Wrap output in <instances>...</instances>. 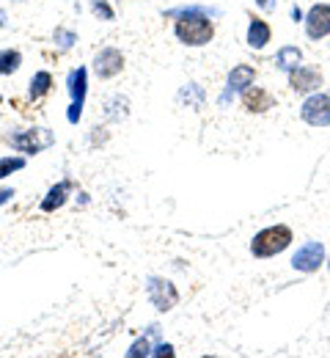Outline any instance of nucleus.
I'll return each mask as SVG.
<instances>
[{"instance_id": "obj_13", "label": "nucleus", "mask_w": 330, "mask_h": 358, "mask_svg": "<svg viewBox=\"0 0 330 358\" xmlns=\"http://www.w3.org/2000/svg\"><path fill=\"white\" fill-rule=\"evenodd\" d=\"M66 193H69V182H58V185L47 193V199L42 201V210H45V213L58 210V207L66 201Z\"/></svg>"}, {"instance_id": "obj_6", "label": "nucleus", "mask_w": 330, "mask_h": 358, "mask_svg": "<svg viewBox=\"0 0 330 358\" xmlns=\"http://www.w3.org/2000/svg\"><path fill=\"white\" fill-rule=\"evenodd\" d=\"M322 259H325V248H322V243H306L297 254H294V259H292V265L297 270H303V273H314V270H320L322 265Z\"/></svg>"}, {"instance_id": "obj_20", "label": "nucleus", "mask_w": 330, "mask_h": 358, "mask_svg": "<svg viewBox=\"0 0 330 358\" xmlns=\"http://www.w3.org/2000/svg\"><path fill=\"white\" fill-rule=\"evenodd\" d=\"M11 196H14V190H8V187H6V190H0V204H6Z\"/></svg>"}, {"instance_id": "obj_16", "label": "nucleus", "mask_w": 330, "mask_h": 358, "mask_svg": "<svg viewBox=\"0 0 330 358\" xmlns=\"http://www.w3.org/2000/svg\"><path fill=\"white\" fill-rule=\"evenodd\" d=\"M300 58H303V55H300L297 47H283L281 52H278V66L286 69V72H292V69L300 64Z\"/></svg>"}, {"instance_id": "obj_21", "label": "nucleus", "mask_w": 330, "mask_h": 358, "mask_svg": "<svg viewBox=\"0 0 330 358\" xmlns=\"http://www.w3.org/2000/svg\"><path fill=\"white\" fill-rule=\"evenodd\" d=\"M256 3H259L262 8H267V6H270V0H256Z\"/></svg>"}, {"instance_id": "obj_1", "label": "nucleus", "mask_w": 330, "mask_h": 358, "mask_svg": "<svg viewBox=\"0 0 330 358\" xmlns=\"http://www.w3.org/2000/svg\"><path fill=\"white\" fill-rule=\"evenodd\" d=\"M289 243H292V229L289 226H270V229H264V231H259L253 237L250 251H253V257L267 259V257L281 254Z\"/></svg>"}, {"instance_id": "obj_11", "label": "nucleus", "mask_w": 330, "mask_h": 358, "mask_svg": "<svg viewBox=\"0 0 330 358\" xmlns=\"http://www.w3.org/2000/svg\"><path fill=\"white\" fill-rule=\"evenodd\" d=\"M242 102H245V108H248V110H256V113H262V110L273 108V96H270L264 89H245Z\"/></svg>"}, {"instance_id": "obj_8", "label": "nucleus", "mask_w": 330, "mask_h": 358, "mask_svg": "<svg viewBox=\"0 0 330 358\" xmlns=\"http://www.w3.org/2000/svg\"><path fill=\"white\" fill-rule=\"evenodd\" d=\"M121 66H124V58H121V52L119 50H113V47H105V50H99L94 58V69L99 78H113V75H119L121 72Z\"/></svg>"}, {"instance_id": "obj_10", "label": "nucleus", "mask_w": 330, "mask_h": 358, "mask_svg": "<svg viewBox=\"0 0 330 358\" xmlns=\"http://www.w3.org/2000/svg\"><path fill=\"white\" fill-rule=\"evenodd\" d=\"M69 83H72V99H75L72 110H69V122H77L80 119V108H83V94H86V69L72 72Z\"/></svg>"}, {"instance_id": "obj_7", "label": "nucleus", "mask_w": 330, "mask_h": 358, "mask_svg": "<svg viewBox=\"0 0 330 358\" xmlns=\"http://www.w3.org/2000/svg\"><path fill=\"white\" fill-rule=\"evenodd\" d=\"M306 31L311 39H325L330 34V6L328 3H317L308 17H306Z\"/></svg>"}, {"instance_id": "obj_17", "label": "nucleus", "mask_w": 330, "mask_h": 358, "mask_svg": "<svg viewBox=\"0 0 330 358\" xmlns=\"http://www.w3.org/2000/svg\"><path fill=\"white\" fill-rule=\"evenodd\" d=\"M50 83H52V78H50L47 72H39V75L33 78V83H31V94H33V96H42V94H47Z\"/></svg>"}, {"instance_id": "obj_22", "label": "nucleus", "mask_w": 330, "mask_h": 358, "mask_svg": "<svg viewBox=\"0 0 330 358\" xmlns=\"http://www.w3.org/2000/svg\"><path fill=\"white\" fill-rule=\"evenodd\" d=\"M3 25H6V14L0 11V28H3Z\"/></svg>"}, {"instance_id": "obj_2", "label": "nucleus", "mask_w": 330, "mask_h": 358, "mask_svg": "<svg viewBox=\"0 0 330 358\" xmlns=\"http://www.w3.org/2000/svg\"><path fill=\"white\" fill-rule=\"evenodd\" d=\"M215 28L212 22L204 17V14H185L179 22H177V36L179 42H185L190 47H201L212 39Z\"/></svg>"}, {"instance_id": "obj_3", "label": "nucleus", "mask_w": 330, "mask_h": 358, "mask_svg": "<svg viewBox=\"0 0 330 358\" xmlns=\"http://www.w3.org/2000/svg\"><path fill=\"white\" fill-rule=\"evenodd\" d=\"M300 116H303V122H308V124H314V127H328L330 124V96H325V94H314V96H308V99L303 102V108H300Z\"/></svg>"}, {"instance_id": "obj_4", "label": "nucleus", "mask_w": 330, "mask_h": 358, "mask_svg": "<svg viewBox=\"0 0 330 358\" xmlns=\"http://www.w3.org/2000/svg\"><path fill=\"white\" fill-rule=\"evenodd\" d=\"M8 143H11L14 149H20V152L36 155V152H42L45 146L52 143V133H50V130H25V133L8 135Z\"/></svg>"}, {"instance_id": "obj_19", "label": "nucleus", "mask_w": 330, "mask_h": 358, "mask_svg": "<svg viewBox=\"0 0 330 358\" xmlns=\"http://www.w3.org/2000/svg\"><path fill=\"white\" fill-rule=\"evenodd\" d=\"M94 11H99V14L105 17V20H113V11H110V8L105 6V3H94Z\"/></svg>"}, {"instance_id": "obj_15", "label": "nucleus", "mask_w": 330, "mask_h": 358, "mask_svg": "<svg viewBox=\"0 0 330 358\" xmlns=\"http://www.w3.org/2000/svg\"><path fill=\"white\" fill-rule=\"evenodd\" d=\"M20 61H22V55H20L17 50H3V52H0V75L17 72V69H20Z\"/></svg>"}, {"instance_id": "obj_12", "label": "nucleus", "mask_w": 330, "mask_h": 358, "mask_svg": "<svg viewBox=\"0 0 330 358\" xmlns=\"http://www.w3.org/2000/svg\"><path fill=\"white\" fill-rule=\"evenodd\" d=\"M270 42V25L264 20H250V28H248V45L262 50V47Z\"/></svg>"}, {"instance_id": "obj_14", "label": "nucleus", "mask_w": 330, "mask_h": 358, "mask_svg": "<svg viewBox=\"0 0 330 358\" xmlns=\"http://www.w3.org/2000/svg\"><path fill=\"white\" fill-rule=\"evenodd\" d=\"M253 83V69L250 66H234L232 69V78H229V91L248 89Z\"/></svg>"}, {"instance_id": "obj_18", "label": "nucleus", "mask_w": 330, "mask_h": 358, "mask_svg": "<svg viewBox=\"0 0 330 358\" xmlns=\"http://www.w3.org/2000/svg\"><path fill=\"white\" fill-rule=\"evenodd\" d=\"M22 166H25V160H22V157H3V160H0V179L8 177L11 171H20Z\"/></svg>"}, {"instance_id": "obj_5", "label": "nucleus", "mask_w": 330, "mask_h": 358, "mask_svg": "<svg viewBox=\"0 0 330 358\" xmlns=\"http://www.w3.org/2000/svg\"><path fill=\"white\" fill-rule=\"evenodd\" d=\"M149 298H151V303H154L160 312L174 309L177 301H179L174 284H171V281H163V278H151V281H149Z\"/></svg>"}, {"instance_id": "obj_9", "label": "nucleus", "mask_w": 330, "mask_h": 358, "mask_svg": "<svg viewBox=\"0 0 330 358\" xmlns=\"http://www.w3.org/2000/svg\"><path fill=\"white\" fill-rule=\"evenodd\" d=\"M289 83H292V89L294 91H314L322 86V78H320V72H314V69H306V66H294L292 72H289Z\"/></svg>"}]
</instances>
